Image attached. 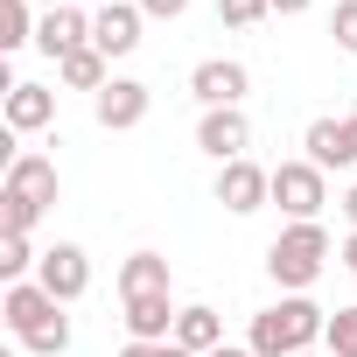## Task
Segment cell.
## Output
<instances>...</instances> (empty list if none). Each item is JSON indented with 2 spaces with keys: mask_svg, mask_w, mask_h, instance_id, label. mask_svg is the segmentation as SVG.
I'll list each match as a JSON object with an SVG mask.
<instances>
[{
  "mask_svg": "<svg viewBox=\"0 0 357 357\" xmlns=\"http://www.w3.org/2000/svg\"><path fill=\"white\" fill-rule=\"evenodd\" d=\"M0 315H8V329H15L36 357H63V350H70V315H63V301H56L43 280H15L8 294H0Z\"/></svg>",
  "mask_w": 357,
  "mask_h": 357,
  "instance_id": "cell-1",
  "label": "cell"
},
{
  "mask_svg": "<svg viewBox=\"0 0 357 357\" xmlns=\"http://www.w3.org/2000/svg\"><path fill=\"white\" fill-rule=\"evenodd\" d=\"M329 329V315L315 308V301H280V308H266V315H252V336H245V350L252 357H301L315 336Z\"/></svg>",
  "mask_w": 357,
  "mask_h": 357,
  "instance_id": "cell-2",
  "label": "cell"
},
{
  "mask_svg": "<svg viewBox=\"0 0 357 357\" xmlns=\"http://www.w3.org/2000/svg\"><path fill=\"white\" fill-rule=\"evenodd\" d=\"M50 204H56V168L43 154H15L8 161V190H0V231H22L29 238V225Z\"/></svg>",
  "mask_w": 357,
  "mask_h": 357,
  "instance_id": "cell-3",
  "label": "cell"
},
{
  "mask_svg": "<svg viewBox=\"0 0 357 357\" xmlns=\"http://www.w3.org/2000/svg\"><path fill=\"white\" fill-rule=\"evenodd\" d=\"M322 259H329V231L322 225H287L273 245H266V266H273V280L280 287H315V273H322Z\"/></svg>",
  "mask_w": 357,
  "mask_h": 357,
  "instance_id": "cell-4",
  "label": "cell"
},
{
  "mask_svg": "<svg viewBox=\"0 0 357 357\" xmlns=\"http://www.w3.org/2000/svg\"><path fill=\"white\" fill-rule=\"evenodd\" d=\"M273 204H280L294 225H315V218H322V204H329L322 168H315V161H280V168H273Z\"/></svg>",
  "mask_w": 357,
  "mask_h": 357,
  "instance_id": "cell-5",
  "label": "cell"
},
{
  "mask_svg": "<svg viewBox=\"0 0 357 357\" xmlns=\"http://www.w3.org/2000/svg\"><path fill=\"white\" fill-rule=\"evenodd\" d=\"M197 147L225 168V161H245V147H252V126H245V112L238 105H218V112H204V126H197Z\"/></svg>",
  "mask_w": 357,
  "mask_h": 357,
  "instance_id": "cell-6",
  "label": "cell"
},
{
  "mask_svg": "<svg viewBox=\"0 0 357 357\" xmlns=\"http://www.w3.org/2000/svg\"><path fill=\"white\" fill-rule=\"evenodd\" d=\"M266 197H273V168H259V161H225V168H218V204H225V211L245 218V211H259Z\"/></svg>",
  "mask_w": 357,
  "mask_h": 357,
  "instance_id": "cell-7",
  "label": "cell"
},
{
  "mask_svg": "<svg viewBox=\"0 0 357 357\" xmlns=\"http://www.w3.org/2000/svg\"><path fill=\"white\" fill-rule=\"evenodd\" d=\"M91 43V15L84 8H43V22H36V50L43 56H70V50H84Z\"/></svg>",
  "mask_w": 357,
  "mask_h": 357,
  "instance_id": "cell-8",
  "label": "cell"
},
{
  "mask_svg": "<svg viewBox=\"0 0 357 357\" xmlns=\"http://www.w3.org/2000/svg\"><path fill=\"white\" fill-rule=\"evenodd\" d=\"M36 280H43L56 301H77V294L91 287V259H84L77 245H50V252L36 259Z\"/></svg>",
  "mask_w": 357,
  "mask_h": 357,
  "instance_id": "cell-9",
  "label": "cell"
},
{
  "mask_svg": "<svg viewBox=\"0 0 357 357\" xmlns=\"http://www.w3.org/2000/svg\"><path fill=\"white\" fill-rule=\"evenodd\" d=\"M190 91L218 112V105H238L245 98V63H231V56H211V63H197L190 70Z\"/></svg>",
  "mask_w": 357,
  "mask_h": 357,
  "instance_id": "cell-10",
  "label": "cell"
},
{
  "mask_svg": "<svg viewBox=\"0 0 357 357\" xmlns=\"http://www.w3.org/2000/svg\"><path fill=\"white\" fill-rule=\"evenodd\" d=\"M91 50L98 56H126V50H140V8H98L91 15Z\"/></svg>",
  "mask_w": 357,
  "mask_h": 357,
  "instance_id": "cell-11",
  "label": "cell"
},
{
  "mask_svg": "<svg viewBox=\"0 0 357 357\" xmlns=\"http://www.w3.org/2000/svg\"><path fill=\"white\" fill-rule=\"evenodd\" d=\"M175 315L183 308H168V294H133L126 301V336L133 343H175Z\"/></svg>",
  "mask_w": 357,
  "mask_h": 357,
  "instance_id": "cell-12",
  "label": "cell"
},
{
  "mask_svg": "<svg viewBox=\"0 0 357 357\" xmlns=\"http://www.w3.org/2000/svg\"><path fill=\"white\" fill-rule=\"evenodd\" d=\"M140 119H147V84L112 77V84L98 91V126H105V133H126V126H140Z\"/></svg>",
  "mask_w": 357,
  "mask_h": 357,
  "instance_id": "cell-13",
  "label": "cell"
},
{
  "mask_svg": "<svg viewBox=\"0 0 357 357\" xmlns=\"http://www.w3.org/2000/svg\"><path fill=\"white\" fill-rule=\"evenodd\" d=\"M56 119V91H43V84H8V126L15 133H36V126H50Z\"/></svg>",
  "mask_w": 357,
  "mask_h": 357,
  "instance_id": "cell-14",
  "label": "cell"
},
{
  "mask_svg": "<svg viewBox=\"0 0 357 357\" xmlns=\"http://www.w3.org/2000/svg\"><path fill=\"white\" fill-rule=\"evenodd\" d=\"M175 343H183V350H197V357H211V350L225 343L218 308H183V315H175Z\"/></svg>",
  "mask_w": 357,
  "mask_h": 357,
  "instance_id": "cell-15",
  "label": "cell"
},
{
  "mask_svg": "<svg viewBox=\"0 0 357 357\" xmlns=\"http://www.w3.org/2000/svg\"><path fill=\"white\" fill-rule=\"evenodd\" d=\"M119 294L133 301V294H168V259L161 252H133L126 266H119Z\"/></svg>",
  "mask_w": 357,
  "mask_h": 357,
  "instance_id": "cell-16",
  "label": "cell"
},
{
  "mask_svg": "<svg viewBox=\"0 0 357 357\" xmlns=\"http://www.w3.org/2000/svg\"><path fill=\"white\" fill-rule=\"evenodd\" d=\"M301 147H308V161H315L322 175H329V168H350V161H343V119H315Z\"/></svg>",
  "mask_w": 357,
  "mask_h": 357,
  "instance_id": "cell-17",
  "label": "cell"
},
{
  "mask_svg": "<svg viewBox=\"0 0 357 357\" xmlns=\"http://www.w3.org/2000/svg\"><path fill=\"white\" fill-rule=\"evenodd\" d=\"M56 70H63V84H77V91H105V84H112V77H105V56H98L91 43H84V50H70Z\"/></svg>",
  "mask_w": 357,
  "mask_h": 357,
  "instance_id": "cell-18",
  "label": "cell"
},
{
  "mask_svg": "<svg viewBox=\"0 0 357 357\" xmlns=\"http://www.w3.org/2000/svg\"><path fill=\"white\" fill-rule=\"evenodd\" d=\"M36 43V15H29V0H0V50H22Z\"/></svg>",
  "mask_w": 357,
  "mask_h": 357,
  "instance_id": "cell-19",
  "label": "cell"
},
{
  "mask_svg": "<svg viewBox=\"0 0 357 357\" xmlns=\"http://www.w3.org/2000/svg\"><path fill=\"white\" fill-rule=\"evenodd\" d=\"M29 266H36V252H29V238H22V231H0V280L15 287V280H22Z\"/></svg>",
  "mask_w": 357,
  "mask_h": 357,
  "instance_id": "cell-20",
  "label": "cell"
},
{
  "mask_svg": "<svg viewBox=\"0 0 357 357\" xmlns=\"http://www.w3.org/2000/svg\"><path fill=\"white\" fill-rule=\"evenodd\" d=\"M322 343H329L336 357H357V308H336L329 329H322Z\"/></svg>",
  "mask_w": 357,
  "mask_h": 357,
  "instance_id": "cell-21",
  "label": "cell"
},
{
  "mask_svg": "<svg viewBox=\"0 0 357 357\" xmlns=\"http://www.w3.org/2000/svg\"><path fill=\"white\" fill-rule=\"evenodd\" d=\"M266 15H273V0H218V22H231V29H252Z\"/></svg>",
  "mask_w": 357,
  "mask_h": 357,
  "instance_id": "cell-22",
  "label": "cell"
},
{
  "mask_svg": "<svg viewBox=\"0 0 357 357\" xmlns=\"http://www.w3.org/2000/svg\"><path fill=\"white\" fill-rule=\"evenodd\" d=\"M329 36H336V50H350V56H357V0H336V15H329Z\"/></svg>",
  "mask_w": 357,
  "mask_h": 357,
  "instance_id": "cell-23",
  "label": "cell"
},
{
  "mask_svg": "<svg viewBox=\"0 0 357 357\" xmlns=\"http://www.w3.org/2000/svg\"><path fill=\"white\" fill-rule=\"evenodd\" d=\"M183 8H190V0H140V15H154V22H175Z\"/></svg>",
  "mask_w": 357,
  "mask_h": 357,
  "instance_id": "cell-24",
  "label": "cell"
},
{
  "mask_svg": "<svg viewBox=\"0 0 357 357\" xmlns=\"http://www.w3.org/2000/svg\"><path fill=\"white\" fill-rule=\"evenodd\" d=\"M343 161H350V168H357V112H350V119H343Z\"/></svg>",
  "mask_w": 357,
  "mask_h": 357,
  "instance_id": "cell-25",
  "label": "cell"
},
{
  "mask_svg": "<svg viewBox=\"0 0 357 357\" xmlns=\"http://www.w3.org/2000/svg\"><path fill=\"white\" fill-rule=\"evenodd\" d=\"M119 357H168V343H126Z\"/></svg>",
  "mask_w": 357,
  "mask_h": 357,
  "instance_id": "cell-26",
  "label": "cell"
},
{
  "mask_svg": "<svg viewBox=\"0 0 357 357\" xmlns=\"http://www.w3.org/2000/svg\"><path fill=\"white\" fill-rule=\"evenodd\" d=\"M343 266H350V273H357V231H350V238H343Z\"/></svg>",
  "mask_w": 357,
  "mask_h": 357,
  "instance_id": "cell-27",
  "label": "cell"
},
{
  "mask_svg": "<svg viewBox=\"0 0 357 357\" xmlns=\"http://www.w3.org/2000/svg\"><path fill=\"white\" fill-rule=\"evenodd\" d=\"M308 8V0H273V15H301Z\"/></svg>",
  "mask_w": 357,
  "mask_h": 357,
  "instance_id": "cell-28",
  "label": "cell"
},
{
  "mask_svg": "<svg viewBox=\"0 0 357 357\" xmlns=\"http://www.w3.org/2000/svg\"><path fill=\"white\" fill-rule=\"evenodd\" d=\"M211 357H252V350H238V343H218V350H211Z\"/></svg>",
  "mask_w": 357,
  "mask_h": 357,
  "instance_id": "cell-29",
  "label": "cell"
},
{
  "mask_svg": "<svg viewBox=\"0 0 357 357\" xmlns=\"http://www.w3.org/2000/svg\"><path fill=\"white\" fill-rule=\"evenodd\" d=\"M343 218H350V231H357V190H350V197H343Z\"/></svg>",
  "mask_w": 357,
  "mask_h": 357,
  "instance_id": "cell-30",
  "label": "cell"
},
{
  "mask_svg": "<svg viewBox=\"0 0 357 357\" xmlns=\"http://www.w3.org/2000/svg\"><path fill=\"white\" fill-rule=\"evenodd\" d=\"M43 8H70V0H43Z\"/></svg>",
  "mask_w": 357,
  "mask_h": 357,
  "instance_id": "cell-31",
  "label": "cell"
},
{
  "mask_svg": "<svg viewBox=\"0 0 357 357\" xmlns=\"http://www.w3.org/2000/svg\"><path fill=\"white\" fill-rule=\"evenodd\" d=\"M98 8H119V0H98Z\"/></svg>",
  "mask_w": 357,
  "mask_h": 357,
  "instance_id": "cell-32",
  "label": "cell"
},
{
  "mask_svg": "<svg viewBox=\"0 0 357 357\" xmlns=\"http://www.w3.org/2000/svg\"><path fill=\"white\" fill-rule=\"evenodd\" d=\"M301 357H315V350H301Z\"/></svg>",
  "mask_w": 357,
  "mask_h": 357,
  "instance_id": "cell-33",
  "label": "cell"
}]
</instances>
